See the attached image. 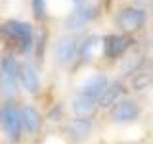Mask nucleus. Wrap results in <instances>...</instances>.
<instances>
[{"label":"nucleus","mask_w":153,"mask_h":144,"mask_svg":"<svg viewBox=\"0 0 153 144\" xmlns=\"http://www.w3.org/2000/svg\"><path fill=\"white\" fill-rule=\"evenodd\" d=\"M19 60L13 54H6L0 64V96L13 102L19 94Z\"/></svg>","instance_id":"1"},{"label":"nucleus","mask_w":153,"mask_h":144,"mask_svg":"<svg viewBox=\"0 0 153 144\" xmlns=\"http://www.w3.org/2000/svg\"><path fill=\"white\" fill-rule=\"evenodd\" d=\"M0 29H2V35L8 37L21 54H27L35 46V29L31 23L21 19H8Z\"/></svg>","instance_id":"2"},{"label":"nucleus","mask_w":153,"mask_h":144,"mask_svg":"<svg viewBox=\"0 0 153 144\" xmlns=\"http://www.w3.org/2000/svg\"><path fill=\"white\" fill-rule=\"evenodd\" d=\"M4 133V138L10 144H19L25 136L23 131V121H21V108L16 102H6L2 112V125H0Z\"/></svg>","instance_id":"3"},{"label":"nucleus","mask_w":153,"mask_h":144,"mask_svg":"<svg viewBox=\"0 0 153 144\" xmlns=\"http://www.w3.org/2000/svg\"><path fill=\"white\" fill-rule=\"evenodd\" d=\"M63 129H65V134L71 142L82 144L92 136L94 117H79V115H73V117H69L63 123Z\"/></svg>","instance_id":"4"},{"label":"nucleus","mask_w":153,"mask_h":144,"mask_svg":"<svg viewBox=\"0 0 153 144\" xmlns=\"http://www.w3.org/2000/svg\"><path fill=\"white\" fill-rule=\"evenodd\" d=\"M147 19V14L143 8H136V6H126L123 8L121 12L117 14L115 21H117V27L123 29L126 33H132V31H138V29L143 27Z\"/></svg>","instance_id":"5"},{"label":"nucleus","mask_w":153,"mask_h":144,"mask_svg":"<svg viewBox=\"0 0 153 144\" xmlns=\"http://www.w3.org/2000/svg\"><path fill=\"white\" fill-rule=\"evenodd\" d=\"M140 113H142V110H140V106H138V102L123 98L121 102H117L109 110V119H111L113 123L126 125V123H134L140 117Z\"/></svg>","instance_id":"6"},{"label":"nucleus","mask_w":153,"mask_h":144,"mask_svg":"<svg viewBox=\"0 0 153 144\" xmlns=\"http://www.w3.org/2000/svg\"><path fill=\"white\" fill-rule=\"evenodd\" d=\"M107 86H109V79L103 73H92L90 77H86L82 83L79 85L76 94L86 96V98L94 100V102H100V98L103 96Z\"/></svg>","instance_id":"7"},{"label":"nucleus","mask_w":153,"mask_h":144,"mask_svg":"<svg viewBox=\"0 0 153 144\" xmlns=\"http://www.w3.org/2000/svg\"><path fill=\"white\" fill-rule=\"evenodd\" d=\"M134 44V40L128 35H107L102 38V48H103V56L109 60H117V58L124 56L130 46Z\"/></svg>","instance_id":"8"},{"label":"nucleus","mask_w":153,"mask_h":144,"mask_svg":"<svg viewBox=\"0 0 153 144\" xmlns=\"http://www.w3.org/2000/svg\"><path fill=\"white\" fill-rule=\"evenodd\" d=\"M21 121H23V131L27 136H38L44 125V115L40 110L33 104H21Z\"/></svg>","instance_id":"9"},{"label":"nucleus","mask_w":153,"mask_h":144,"mask_svg":"<svg viewBox=\"0 0 153 144\" xmlns=\"http://www.w3.org/2000/svg\"><path fill=\"white\" fill-rule=\"evenodd\" d=\"M19 83H21V88H25V92L29 94L40 92V73L33 62H19Z\"/></svg>","instance_id":"10"},{"label":"nucleus","mask_w":153,"mask_h":144,"mask_svg":"<svg viewBox=\"0 0 153 144\" xmlns=\"http://www.w3.org/2000/svg\"><path fill=\"white\" fill-rule=\"evenodd\" d=\"M96 16H98V10H96L94 6H88V4H84V6L75 8L73 12L67 16L65 25H67V29H80V27H84L86 23L92 21Z\"/></svg>","instance_id":"11"},{"label":"nucleus","mask_w":153,"mask_h":144,"mask_svg":"<svg viewBox=\"0 0 153 144\" xmlns=\"http://www.w3.org/2000/svg\"><path fill=\"white\" fill-rule=\"evenodd\" d=\"M76 58V42L73 37H59L56 42V60L61 67H67Z\"/></svg>","instance_id":"12"},{"label":"nucleus","mask_w":153,"mask_h":144,"mask_svg":"<svg viewBox=\"0 0 153 144\" xmlns=\"http://www.w3.org/2000/svg\"><path fill=\"white\" fill-rule=\"evenodd\" d=\"M100 44H102V38H98L96 35L84 37L82 40L76 44V58H75V60L79 62L80 65H82V64H88V62H92V58L96 56V50H98Z\"/></svg>","instance_id":"13"},{"label":"nucleus","mask_w":153,"mask_h":144,"mask_svg":"<svg viewBox=\"0 0 153 144\" xmlns=\"http://www.w3.org/2000/svg\"><path fill=\"white\" fill-rule=\"evenodd\" d=\"M123 94H124V85H123V81H111V83H109V86L105 88L103 96L100 98L98 108H102V110H111L117 102H121V100H123Z\"/></svg>","instance_id":"14"},{"label":"nucleus","mask_w":153,"mask_h":144,"mask_svg":"<svg viewBox=\"0 0 153 144\" xmlns=\"http://www.w3.org/2000/svg\"><path fill=\"white\" fill-rule=\"evenodd\" d=\"M96 110H98V102L86 98V96L76 94L73 100H71V112L79 117H94Z\"/></svg>","instance_id":"15"},{"label":"nucleus","mask_w":153,"mask_h":144,"mask_svg":"<svg viewBox=\"0 0 153 144\" xmlns=\"http://www.w3.org/2000/svg\"><path fill=\"white\" fill-rule=\"evenodd\" d=\"M31 8H33V16H35L36 21H44L48 16L46 0H31Z\"/></svg>","instance_id":"16"},{"label":"nucleus","mask_w":153,"mask_h":144,"mask_svg":"<svg viewBox=\"0 0 153 144\" xmlns=\"http://www.w3.org/2000/svg\"><path fill=\"white\" fill-rule=\"evenodd\" d=\"M46 119L52 121V123H61V121L65 123V110H63V106H61V104H54L50 110H48Z\"/></svg>","instance_id":"17"},{"label":"nucleus","mask_w":153,"mask_h":144,"mask_svg":"<svg viewBox=\"0 0 153 144\" xmlns=\"http://www.w3.org/2000/svg\"><path fill=\"white\" fill-rule=\"evenodd\" d=\"M140 64H142V58H140V56H134V58H126V62H124V67H123L124 75L136 73V71H138V67H140Z\"/></svg>","instance_id":"18"},{"label":"nucleus","mask_w":153,"mask_h":144,"mask_svg":"<svg viewBox=\"0 0 153 144\" xmlns=\"http://www.w3.org/2000/svg\"><path fill=\"white\" fill-rule=\"evenodd\" d=\"M149 83H151V77L147 75V73H138L132 79V88L134 90H142V88H146Z\"/></svg>","instance_id":"19"},{"label":"nucleus","mask_w":153,"mask_h":144,"mask_svg":"<svg viewBox=\"0 0 153 144\" xmlns=\"http://www.w3.org/2000/svg\"><path fill=\"white\" fill-rule=\"evenodd\" d=\"M2 112H4V106L0 104V125H2Z\"/></svg>","instance_id":"20"},{"label":"nucleus","mask_w":153,"mask_h":144,"mask_svg":"<svg viewBox=\"0 0 153 144\" xmlns=\"http://www.w3.org/2000/svg\"><path fill=\"white\" fill-rule=\"evenodd\" d=\"M71 2H75V4H80V2H82V0H71Z\"/></svg>","instance_id":"21"},{"label":"nucleus","mask_w":153,"mask_h":144,"mask_svg":"<svg viewBox=\"0 0 153 144\" xmlns=\"http://www.w3.org/2000/svg\"><path fill=\"white\" fill-rule=\"evenodd\" d=\"M0 64H2V58H0Z\"/></svg>","instance_id":"22"},{"label":"nucleus","mask_w":153,"mask_h":144,"mask_svg":"<svg viewBox=\"0 0 153 144\" xmlns=\"http://www.w3.org/2000/svg\"><path fill=\"white\" fill-rule=\"evenodd\" d=\"M151 83H153V77H151Z\"/></svg>","instance_id":"23"}]
</instances>
